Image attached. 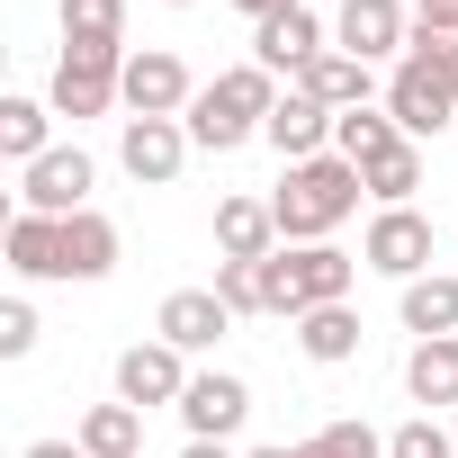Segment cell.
<instances>
[{"label":"cell","mask_w":458,"mask_h":458,"mask_svg":"<svg viewBox=\"0 0 458 458\" xmlns=\"http://www.w3.org/2000/svg\"><path fill=\"white\" fill-rule=\"evenodd\" d=\"M360 198H369L360 162H342V153L288 162V180H279V198H270L279 243H333V225H351V216H360Z\"/></svg>","instance_id":"6da1fadb"},{"label":"cell","mask_w":458,"mask_h":458,"mask_svg":"<svg viewBox=\"0 0 458 458\" xmlns=\"http://www.w3.org/2000/svg\"><path fill=\"white\" fill-rule=\"evenodd\" d=\"M270 108H279V72H261V64H234V72H216V81H198V99H189V144L198 153H234V144H252L261 126H270Z\"/></svg>","instance_id":"7a4b0ae2"},{"label":"cell","mask_w":458,"mask_h":458,"mask_svg":"<svg viewBox=\"0 0 458 458\" xmlns=\"http://www.w3.org/2000/svg\"><path fill=\"white\" fill-rule=\"evenodd\" d=\"M351 279H360V261L351 252H333V243H288V252H270V315H315V306H351Z\"/></svg>","instance_id":"3957f363"},{"label":"cell","mask_w":458,"mask_h":458,"mask_svg":"<svg viewBox=\"0 0 458 458\" xmlns=\"http://www.w3.org/2000/svg\"><path fill=\"white\" fill-rule=\"evenodd\" d=\"M386 117L422 144V135H440V126H458V72L440 64V55H413L404 46V64L386 72Z\"/></svg>","instance_id":"277c9868"},{"label":"cell","mask_w":458,"mask_h":458,"mask_svg":"<svg viewBox=\"0 0 458 458\" xmlns=\"http://www.w3.org/2000/svg\"><path fill=\"white\" fill-rule=\"evenodd\" d=\"M117 99H126V46H64L46 108L55 117H108Z\"/></svg>","instance_id":"5b68a950"},{"label":"cell","mask_w":458,"mask_h":458,"mask_svg":"<svg viewBox=\"0 0 458 458\" xmlns=\"http://www.w3.org/2000/svg\"><path fill=\"white\" fill-rule=\"evenodd\" d=\"M431 252H440V234H431V216H422V207H377V216H369V234H360V261L386 270V279H422Z\"/></svg>","instance_id":"8992f818"},{"label":"cell","mask_w":458,"mask_h":458,"mask_svg":"<svg viewBox=\"0 0 458 458\" xmlns=\"http://www.w3.org/2000/svg\"><path fill=\"white\" fill-rule=\"evenodd\" d=\"M90 180H99L90 153H81V144H55L46 162L19 171V207H28V216H81V207H90Z\"/></svg>","instance_id":"52a82bcc"},{"label":"cell","mask_w":458,"mask_h":458,"mask_svg":"<svg viewBox=\"0 0 458 458\" xmlns=\"http://www.w3.org/2000/svg\"><path fill=\"white\" fill-rule=\"evenodd\" d=\"M189 99H198V81L171 46L126 55V117H189Z\"/></svg>","instance_id":"ba28073f"},{"label":"cell","mask_w":458,"mask_h":458,"mask_svg":"<svg viewBox=\"0 0 458 458\" xmlns=\"http://www.w3.org/2000/svg\"><path fill=\"white\" fill-rule=\"evenodd\" d=\"M333 46L342 55H360V64H404V46H413V19H404V0H342V19H333Z\"/></svg>","instance_id":"9c48e42d"},{"label":"cell","mask_w":458,"mask_h":458,"mask_svg":"<svg viewBox=\"0 0 458 458\" xmlns=\"http://www.w3.org/2000/svg\"><path fill=\"white\" fill-rule=\"evenodd\" d=\"M117 162H126V180L171 189V180H180V162H189V126H180V117H126Z\"/></svg>","instance_id":"30bf717a"},{"label":"cell","mask_w":458,"mask_h":458,"mask_svg":"<svg viewBox=\"0 0 458 458\" xmlns=\"http://www.w3.org/2000/svg\"><path fill=\"white\" fill-rule=\"evenodd\" d=\"M180 395H189V360H180L171 342H135V351H117V404L153 413V404H180Z\"/></svg>","instance_id":"8fae6325"},{"label":"cell","mask_w":458,"mask_h":458,"mask_svg":"<svg viewBox=\"0 0 458 458\" xmlns=\"http://www.w3.org/2000/svg\"><path fill=\"white\" fill-rule=\"evenodd\" d=\"M243 413H252V386H243L234 369H198V377H189V395H180L189 440H234V431H243Z\"/></svg>","instance_id":"7c38bea8"},{"label":"cell","mask_w":458,"mask_h":458,"mask_svg":"<svg viewBox=\"0 0 458 458\" xmlns=\"http://www.w3.org/2000/svg\"><path fill=\"white\" fill-rule=\"evenodd\" d=\"M225 324H234V306H225L216 288H171V297H162V315H153V342H171V351L189 360V351H216V342H225Z\"/></svg>","instance_id":"4fadbf2b"},{"label":"cell","mask_w":458,"mask_h":458,"mask_svg":"<svg viewBox=\"0 0 458 458\" xmlns=\"http://www.w3.org/2000/svg\"><path fill=\"white\" fill-rule=\"evenodd\" d=\"M333 126H342V117H333V108H315V99H306V90H288V99H279V108H270V126H261V144H270V153H279V162H315V153H324V144H333Z\"/></svg>","instance_id":"5bb4252c"},{"label":"cell","mask_w":458,"mask_h":458,"mask_svg":"<svg viewBox=\"0 0 458 458\" xmlns=\"http://www.w3.org/2000/svg\"><path fill=\"white\" fill-rule=\"evenodd\" d=\"M270 252H279L270 198H225L216 207V261H270Z\"/></svg>","instance_id":"9a60e30c"},{"label":"cell","mask_w":458,"mask_h":458,"mask_svg":"<svg viewBox=\"0 0 458 458\" xmlns=\"http://www.w3.org/2000/svg\"><path fill=\"white\" fill-rule=\"evenodd\" d=\"M315 55H324V19H315V10H288V19L252 28V64H261V72H288V81H297Z\"/></svg>","instance_id":"2e32d148"},{"label":"cell","mask_w":458,"mask_h":458,"mask_svg":"<svg viewBox=\"0 0 458 458\" xmlns=\"http://www.w3.org/2000/svg\"><path fill=\"white\" fill-rule=\"evenodd\" d=\"M288 90H306L315 108L351 117V108H369V64H360V55H342V46H324V55H315V64H306Z\"/></svg>","instance_id":"e0dca14e"},{"label":"cell","mask_w":458,"mask_h":458,"mask_svg":"<svg viewBox=\"0 0 458 458\" xmlns=\"http://www.w3.org/2000/svg\"><path fill=\"white\" fill-rule=\"evenodd\" d=\"M395 315H404V333H413V342H449V333H458V279H449V270L404 279Z\"/></svg>","instance_id":"ac0fdd59"},{"label":"cell","mask_w":458,"mask_h":458,"mask_svg":"<svg viewBox=\"0 0 458 458\" xmlns=\"http://www.w3.org/2000/svg\"><path fill=\"white\" fill-rule=\"evenodd\" d=\"M108 270H117V225H108L99 207L64 216V261H55V279H108Z\"/></svg>","instance_id":"d6986e66"},{"label":"cell","mask_w":458,"mask_h":458,"mask_svg":"<svg viewBox=\"0 0 458 458\" xmlns=\"http://www.w3.org/2000/svg\"><path fill=\"white\" fill-rule=\"evenodd\" d=\"M0 252H10V270L19 279H55V261H64V216H10V234H0Z\"/></svg>","instance_id":"ffe728a7"},{"label":"cell","mask_w":458,"mask_h":458,"mask_svg":"<svg viewBox=\"0 0 458 458\" xmlns=\"http://www.w3.org/2000/svg\"><path fill=\"white\" fill-rule=\"evenodd\" d=\"M297 351H306L315 369L360 360V315H351V306H315V315H297Z\"/></svg>","instance_id":"44dd1931"},{"label":"cell","mask_w":458,"mask_h":458,"mask_svg":"<svg viewBox=\"0 0 458 458\" xmlns=\"http://www.w3.org/2000/svg\"><path fill=\"white\" fill-rule=\"evenodd\" d=\"M72 440H81L90 458H144V413H135V404H90Z\"/></svg>","instance_id":"7402d4cb"},{"label":"cell","mask_w":458,"mask_h":458,"mask_svg":"<svg viewBox=\"0 0 458 458\" xmlns=\"http://www.w3.org/2000/svg\"><path fill=\"white\" fill-rule=\"evenodd\" d=\"M404 395H413V404H458V333H449V342H413Z\"/></svg>","instance_id":"603a6c76"},{"label":"cell","mask_w":458,"mask_h":458,"mask_svg":"<svg viewBox=\"0 0 458 458\" xmlns=\"http://www.w3.org/2000/svg\"><path fill=\"white\" fill-rule=\"evenodd\" d=\"M395 144H413V135H404L386 108H351V117L333 126V153H342V162H360V171H369L377 153H395Z\"/></svg>","instance_id":"cb8c5ba5"},{"label":"cell","mask_w":458,"mask_h":458,"mask_svg":"<svg viewBox=\"0 0 458 458\" xmlns=\"http://www.w3.org/2000/svg\"><path fill=\"white\" fill-rule=\"evenodd\" d=\"M64 46H126V0H55Z\"/></svg>","instance_id":"d4e9b609"},{"label":"cell","mask_w":458,"mask_h":458,"mask_svg":"<svg viewBox=\"0 0 458 458\" xmlns=\"http://www.w3.org/2000/svg\"><path fill=\"white\" fill-rule=\"evenodd\" d=\"M46 117H55V108H46V99H0V153H10V162H19V171H28V162H46V153H55V144H46Z\"/></svg>","instance_id":"484cf974"},{"label":"cell","mask_w":458,"mask_h":458,"mask_svg":"<svg viewBox=\"0 0 458 458\" xmlns=\"http://www.w3.org/2000/svg\"><path fill=\"white\" fill-rule=\"evenodd\" d=\"M360 180H369V198H377V207H413V189H422V144H395V153H377Z\"/></svg>","instance_id":"4316f807"},{"label":"cell","mask_w":458,"mask_h":458,"mask_svg":"<svg viewBox=\"0 0 458 458\" xmlns=\"http://www.w3.org/2000/svg\"><path fill=\"white\" fill-rule=\"evenodd\" d=\"M216 297L234 315H270V261H216Z\"/></svg>","instance_id":"83f0119b"},{"label":"cell","mask_w":458,"mask_h":458,"mask_svg":"<svg viewBox=\"0 0 458 458\" xmlns=\"http://www.w3.org/2000/svg\"><path fill=\"white\" fill-rule=\"evenodd\" d=\"M288 458H386V440L369 431V422H324L315 440H297Z\"/></svg>","instance_id":"f1b7e54d"},{"label":"cell","mask_w":458,"mask_h":458,"mask_svg":"<svg viewBox=\"0 0 458 458\" xmlns=\"http://www.w3.org/2000/svg\"><path fill=\"white\" fill-rule=\"evenodd\" d=\"M386 458H458V431H440V422L422 413V422H404V431H386Z\"/></svg>","instance_id":"f546056e"},{"label":"cell","mask_w":458,"mask_h":458,"mask_svg":"<svg viewBox=\"0 0 458 458\" xmlns=\"http://www.w3.org/2000/svg\"><path fill=\"white\" fill-rule=\"evenodd\" d=\"M28 351H37V306L10 297V306H0V360H28Z\"/></svg>","instance_id":"4dcf8cb0"},{"label":"cell","mask_w":458,"mask_h":458,"mask_svg":"<svg viewBox=\"0 0 458 458\" xmlns=\"http://www.w3.org/2000/svg\"><path fill=\"white\" fill-rule=\"evenodd\" d=\"M234 10H243L252 28H270V19H288V10H306V0H234Z\"/></svg>","instance_id":"1f68e13d"},{"label":"cell","mask_w":458,"mask_h":458,"mask_svg":"<svg viewBox=\"0 0 458 458\" xmlns=\"http://www.w3.org/2000/svg\"><path fill=\"white\" fill-rule=\"evenodd\" d=\"M413 19L422 28H458V0H413Z\"/></svg>","instance_id":"d6a6232c"},{"label":"cell","mask_w":458,"mask_h":458,"mask_svg":"<svg viewBox=\"0 0 458 458\" xmlns=\"http://www.w3.org/2000/svg\"><path fill=\"white\" fill-rule=\"evenodd\" d=\"M19 458H90V449H81V440H28Z\"/></svg>","instance_id":"836d02e7"},{"label":"cell","mask_w":458,"mask_h":458,"mask_svg":"<svg viewBox=\"0 0 458 458\" xmlns=\"http://www.w3.org/2000/svg\"><path fill=\"white\" fill-rule=\"evenodd\" d=\"M180 458H234V440H189Z\"/></svg>","instance_id":"e575fe53"},{"label":"cell","mask_w":458,"mask_h":458,"mask_svg":"<svg viewBox=\"0 0 458 458\" xmlns=\"http://www.w3.org/2000/svg\"><path fill=\"white\" fill-rule=\"evenodd\" d=\"M252 458H288V449H252Z\"/></svg>","instance_id":"d590c367"},{"label":"cell","mask_w":458,"mask_h":458,"mask_svg":"<svg viewBox=\"0 0 458 458\" xmlns=\"http://www.w3.org/2000/svg\"><path fill=\"white\" fill-rule=\"evenodd\" d=\"M171 10H189V0H171Z\"/></svg>","instance_id":"8d00e7d4"},{"label":"cell","mask_w":458,"mask_h":458,"mask_svg":"<svg viewBox=\"0 0 458 458\" xmlns=\"http://www.w3.org/2000/svg\"><path fill=\"white\" fill-rule=\"evenodd\" d=\"M449 431H458V422H449Z\"/></svg>","instance_id":"74e56055"}]
</instances>
